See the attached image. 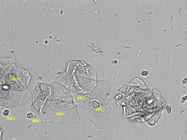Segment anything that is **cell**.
<instances>
[{
  "label": "cell",
  "mask_w": 187,
  "mask_h": 140,
  "mask_svg": "<svg viewBox=\"0 0 187 140\" xmlns=\"http://www.w3.org/2000/svg\"><path fill=\"white\" fill-rule=\"evenodd\" d=\"M12 140H19L18 139H17V138H16V139H14Z\"/></svg>",
  "instance_id": "cell-6"
},
{
  "label": "cell",
  "mask_w": 187,
  "mask_h": 140,
  "mask_svg": "<svg viewBox=\"0 0 187 140\" xmlns=\"http://www.w3.org/2000/svg\"><path fill=\"white\" fill-rule=\"evenodd\" d=\"M182 83L183 84H187V78H185L182 80Z\"/></svg>",
  "instance_id": "cell-5"
},
{
  "label": "cell",
  "mask_w": 187,
  "mask_h": 140,
  "mask_svg": "<svg viewBox=\"0 0 187 140\" xmlns=\"http://www.w3.org/2000/svg\"><path fill=\"white\" fill-rule=\"evenodd\" d=\"M99 81L89 93L83 94L80 103L83 114L98 129L109 128L114 125L113 116L110 107L111 87L108 82Z\"/></svg>",
  "instance_id": "cell-1"
},
{
  "label": "cell",
  "mask_w": 187,
  "mask_h": 140,
  "mask_svg": "<svg viewBox=\"0 0 187 140\" xmlns=\"http://www.w3.org/2000/svg\"><path fill=\"white\" fill-rule=\"evenodd\" d=\"M26 118H27V119L30 120L33 119L35 118V116H34V114L32 112H28V113L26 114Z\"/></svg>",
  "instance_id": "cell-3"
},
{
  "label": "cell",
  "mask_w": 187,
  "mask_h": 140,
  "mask_svg": "<svg viewBox=\"0 0 187 140\" xmlns=\"http://www.w3.org/2000/svg\"><path fill=\"white\" fill-rule=\"evenodd\" d=\"M148 72L147 70H143L142 71L141 75L143 76H147L148 75Z\"/></svg>",
  "instance_id": "cell-4"
},
{
  "label": "cell",
  "mask_w": 187,
  "mask_h": 140,
  "mask_svg": "<svg viewBox=\"0 0 187 140\" xmlns=\"http://www.w3.org/2000/svg\"><path fill=\"white\" fill-rule=\"evenodd\" d=\"M10 113V112L8 108H6L3 110L2 112L3 115L5 117L9 116Z\"/></svg>",
  "instance_id": "cell-2"
},
{
  "label": "cell",
  "mask_w": 187,
  "mask_h": 140,
  "mask_svg": "<svg viewBox=\"0 0 187 140\" xmlns=\"http://www.w3.org/2000/svg\"><path fill=\"white\" fill-rule=\"evenodd\" d=\"M186 30L187 31V25L186 26Z\"/></svg>",
  "instance_id": "cell-7"
}]
</instances>
